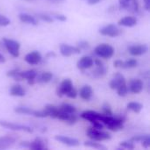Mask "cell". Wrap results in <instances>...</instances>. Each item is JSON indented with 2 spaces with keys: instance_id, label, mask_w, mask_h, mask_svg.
Returning a JSON list of instances; mask_svg holds the SVG:
<instances>
[{
  "instance_id": "cell-11",
  "label": "cell",
  "mask_w": 150,
  "mask_h": 150,
  "mask_svg": "<svg viewBox=\"0 0 150 150\" xmlns=\"http://www.w3.org/2000/svg\"><path fill=\"white\" fill-rule=\"evenodd\" d=\"M54 140L69 147H77L79 146V141L75 139V138H71L69 136H65V135H55L54 136Z\"/></svg>"
},
{
  "instance_id": "cell-15",
  "label": "cell",
  "mask_w": 150,
  "mask_h": 150,
  "mask_svg": "<svg viewBox=\"0 0 150 150\" xmlns=\"http://www.w3.org/2000/svg\"><path fill=\"white\" fill-rule=\"evenodd\" d=\"M94 60V64L96 65V69L92 72V75L94 77H101L105 75L106 73V68L104 65V63L101 62L100 59H93Z\"/></svg>"
},
{
  "instance_id": "cell-47",
  "label": "cell",
  "mask_w": 150,
  "mask_h": 150,
  "mask_svg": "<svg viewBox=\"0 0 150 150\" xmlns=\"http://www.w3.org/2000/svg\"><path fill=\"white\" fill-rule=\"evenodd\" d=\"M47 55V56H52V55H53V56H55V54H54V53H48Z\"/></svg>"
},
{
  "instance_id": "cell-27",
  "label": "cell",
  "mask_w": 150,
  "mask_h": 150,
  "mask_svg": "<svg viewBox=\"0 0 150 150\" xmlns=\"http://www.w3.org/2000/svg\"><path fill=\"white\" fill-rule=\"evenodd\" d=\"M14 112L19 114H25V115H33L34 110L29 108V107H25V106H18L14 108Z\"/></svg>"
},
{
  "instance_id": "cell-32",
  "label": "cell",
  "mask_w": 150,
  "mask_h": 150,
  "mask_svg": "<svg viewBox=\"0 0 150 150\" xmlns=\"http://www.w3.org/2000/svg\"><path fill=\"white\" fill-rule=\"evenodd\" d=\"M117 92H118V95L120 97H126L128 93V87H127V83H123L121 85H120L117 89Z\"/></svg>"
},
{
  "instance_id": "cell-25",
  "label": "cell",
  "mask_w": 150,
  "mask_h": 150,
  "mask_svg": "<svg viewBox=\"0 0 150 150\" xmlns=\"http://www.w3.org/2000/svg\"><path fill=\"white\" fill-rule=\"evenodd\" d=\"M44 109L47 112L48 117H51L53 119H57V115H58V112H59L58 107H56L55 105H47Z\"/></svg>"
},
{
  "instance_id": "cell-23",
  "label": "cell",
  "mask_w": 150,
  "mask_h": 150,
  "mask_svg": "<svg viewBox=\"0 0 150 150\" xmlns=\"http://www.w3.org/2000/svg\"><path fill=\"white\" fill-rule=\"evenodd\" d=\"M18 18L20 19V21H22L24 23L31 24V25H38V21H37L36 18L32 16V15H30V14L22 12V13H19Z\"/></svg>"
},
{
  "instance_id": "cell-10",
  "label": "cell",
  "mask_w": 150,
  "mask_h": 150,
  "mask_svg": "<svg viewBox=\"0 0 150 150\" xmlns=\"http://www.w3.org/2000/svg\"><path fill=\"white\" fill-rule=\"evenodd\" d=\"M128 91L134 94H139L142 91L144 84L142 80L141 79H132L129 82V84L127 85Z\"/></svg>"
},
{
  "instance_id": "cell-42",
  "label": "cell",
  "mask_w": 150,
  "mask_h": 150,
  "mask_svg": "<svg viewBox=\"0 0 150 150\" xmlns=\"http://www.w3.org/2000/svg\"><path fill=\"white\" fill-rule=\"evenodd\" d=\"M122 64H123V62L121 60H117L113 63V65H114L115 68H121L122 67Z\"/></svg>"
},
{
  "instance_id": "cell-46",
  "label": "cell",
  "mask_w": 150,
  "mask_h": 150,
  "mask_svg": "<svg viewBox=\"0 0 150 150\" xmlns=\"http://www.w3.org/2000/svg\"><path fill=\"white\" fill-rule=\"evenodd\" d=\"M49 1H52V2H54V3H60V2H63L64 0H49Z\"/></svg>"
},
{
  "instance_id": "cell-13",
  "label": "cell",
  "mask_w": 150,
  "mask_h": 150,
  "mask_svg": "<svg viewBox=\"0 0 150 150\" xmlns=\"http://www.w3.org/2000/svg\"><path fill=\"white\" fill-rule=\"evenodd\" d=\"M41 60H42V56L40 53L38 51H32L25 56V61L31 65H36L40 63Z\"/></svg>"
},
{
  "instance_id": "cell-19",
  "label": "cell",
  "mask_w": 150,
  "mask_h": 150,
  "mask_svg": "<svg viewBox=\"0 0 150 150\" xmlns=\"http://www.w3.org/2000/svg\"><path fill=\"white\" fill-rule=\"evenodd\" d=\"M123 83H126V79L124 76L120 73H116L112 81L110 82V87L112 90H116L120 85Z\"/></svg>"
},
{
  "instance_id": "cell-34",
  "label": "cell",
  "mask_w": 150,
  "mask_h": 150,
  "mask_svg": "<svg viewBox=\"0 0 150 150\" xmlns=\"http://www.w3.org/2000/svg\"><path fill=\"white\" fill-rule=\"evenodd\" d=\"M33 116H34L36 118H47V117H48V113L45 109L40 110V111H35L34 110Z\"/></svg>"
},
{
  "instance_id": "cell-37",
  "label": "cell",
  "mask_w": 150,
  "mask_h": 150,
  "mask_svg": "<svg viewBox=\"0 0 150 150\" xmlns=\"http://www.w3.org/2000/svg\"><path fill=\"white\" fill-rule=\"evenodd\" d=\"M10 23L11 21L7 17L0 14V26H7L10 25Z\"/></svg>"
},
{
  "instance_id": "cell-1",
  "label": "cell",
  "mask_w": 150,
  "mask_h": 150,
  "mask_svg": "<svg viewBox=\"0 0 150 150\" xmlns=\"http://www.w3.org/2000/svg\"><path fill=\"white\" fill-rule=\"evenodd\" d=\"M95 54L103 59H110L114 54V48L106 43H102L97 46L94 49Z\"/></svg>"
},
{
  "instance_id": "cell-35",
  "label": "cell",
  "mask_w": 150,
  "mask_h": 150,
  "mask_svg": "<svg viewBox=\"0 0 150 150\" xmlns=\"http://www.w3.org/2000/svg\"><path fill=\"white\" fill-rule=\"evenodd\" d=\"M120 147L122 149H134V144L131 141L120 142Z\"/></svg>"
},
{
  "instance_id": "cell-12",
  "label": "cell",
  "mask_w": 150,
  "mask_h": 150,
  "mask_svg": "<svg viewBox=\"0 0 150 150\" xmlns=\"http://www.w3.org/2000/svg\"><path fill=\"white\" fill-rule=\"evenodd\" d=\"M149 51V47L147 45H134L128 47V52L134 56H140L146 54Z\"/></svg>"
},
{
  "instance_id": "cell-41",
  "label": "cell",
  "mask_w": 150,
  "mask_h": 150,
  "mask_svg": "<svg viewBox=\"0 0 150 150\" xmlns=\"http://www.w3.org/2000/svg\"><path fill=\"white\" fill-rule=\"evenodd\" d=\"M53 17L55 19L59 20V21H65V20H67V17L65 15H62V14H54Z\"/></svg>"
},
{
  "instance_id": "cell-48",
  "label": "cell",
  "mask_w": 150,
  "mask_h": 150,
  "mask_svg": "<svg viewBox=\"0 0 150 150\" xmlns=\"http://www.w3.org/2000/svg\"><path fill=\"white\" fill-rule=\"evenodd\" d=\"M25 1H33V0H25Z\"/></svg>"
},
{
  "instance_id": "cell-36",
  "label": "cell",
  "mask_w": 150,
  "mask_h": 150,
  "mask_svg": "<svg viewBox=\"0 0 150 150\" xmlns=\"http://www.w3.org/2000/svg\"><path fill=\"white\" fill-rule=\"evenodd\" d=\"M102 110H103V114L105 115H108V116H111L112 115V109H111V106L107 104V103H105L102 106Z\"/></svg>"
},
{
  "instance_id": "cell-29",
  "label": "cell",
  "mask_w": 150,
  "mask_h": 150,
  "mask_svg": "<svg viewBox=\"0 0 150 150\" xmlns=\"http://www.w3.org/2000/svg\"><path fill=\"white\" fill-rule=\"evenodd\" d=\"M6 76H9V77H12L16 81H22L23 80V78L20 76V71L18 69H11V70L8 71Z\"/></svg>"
},
{
  "instance_id": "cell-28",
  "label": "cell",
  "mask_w": 150,
  "mask_h": 150,
  "mask_svg": "<svg viewBox=\"0 0 150 150\" xmlns=\"http://www.w3.org/2000/svg\"><path fill=\"white\" fill-rule=\"evenodd\" d=\"M84 146L88 147V148H91V149H95L99 150H105L106 149V147L102 145L101 143H98L95 141H90V142H84Z\"/></svg>"
},
{
  "instance_id": "cell-17",
  "label": "cell",
  "mask_w": 150,
  "mask_h": 150,
  "mask_svg": "<svg viewBox=\"0 0 150 150\" xmlns=\"http://www.w3.org/2000/svg\"><path fill=\"white\" fill-rule=\"evenodd\" d=\"M16 142V138L13 136H3L0 137V149H7L11 148Z\"/></svg>"
},
{
  "instance_id": "cell-39",
  "label": "cell",
  "mask_w": 150,
  "mask_h": 150,
  "mask_svg": "<svg viewBox=\"0 0 150 150\" xmlns=\"http://www.w3.org/2000/svg\"><path fill=\"white\" fill-rule=\"evenodd\" d=\"M142 143V147H144L145 149H149L150 147V135L149 134H148V136L141 142Z\"/></svg>"
},
{
  "instance_id": "cell-14",
  "label": "cell",
  "mask_w": 150,
  "mask_h": 150,
  "mask_svg": "<svg viewBox=\"0 0 150 150\" xmlns=\"http://www.w3.org/2000/svg\"><path fill=\"white\" fill-rule=\"evenodd\" d=\"M94 65V60L93 58L90 57V56H83L76 63V67L77 69H81V70H85L88 69H91L92 66Z\"/></svg>"
},
{
  "instance_id": "cell-31",
  "label": "cell",
  "mask_w": 150,
  "mask_h": 150,
  "mask_svg": "<svg viewBox=\"0 0 150 150\" xmlns=\"http://www.w3.org/2000/svg\"><path fill=\"white\" fill-rule=\"evenodd\" d=\"M60 108H61L62 111H64L65 112L69 113V114L76 113V109L75 106H73V105H69V104H66V103L62 104V105L60 106Z\"/></svg>"
},
{
  "instance_id": "cell-44",
  "label": "cell",
  "mask_w": 150,
  "mask_h": 150,
  "mask_svg": "<svg viewBox=\"0 0 150 150\" xmlns=\"http://www.w3.org/2000/svg\"><path fill=\"white\" fill-rule=\"evenodd\" d=\"M101 0H86L87 4H90V5H94V4H97L100 2Z\"/></svg>"
},
{
  "instance_id": "cell-7",
  "label": "cell",
  "mask_w": 150,
  "mask_h": 150,
  "mask_svg": "<svg viewBox=\"0 0 150 150\" xmlns=\"http://www.w3.org/2000/svg\"><path fill=\"white\" fill-rule=\"evenodd\" d=\"M120 7L131 12H137L139 11V4L137 0H119Z\"/></svg>"
},
{
  "instance_id": "cell-38",
  "label": "cell",
  "mask_w": 150,
  "mask_h": 150,
  "mask_svg": "<svg viewBox=\"0 0 150 150\" xmlns=\"http://www.w3.org/2000/svg\"><path fill=\"white\" fill-rule=\"evenodd\" d=\"M66 96H67L68 98H76L77 97V91H76V90L73 87V88L66 94Z\"/></svg>"
},
{
  "instance_id": "cell-18",
  "label": "cell",
  "mask_w": 150,
  "mask_h": 150,
  "mask_svg": "<svg viewBox=\"0 0 150 150\" xmlns=\"http://www.w3.org/2000/svg\"><path fill=\"white\" fill-rule=\"evenodd\" d=\"M20 76L23 78V80L26 79L28 81V84H34L38 73L34 69H29L25 71H20Z\"/></svg>"
},
{
  "instance_id": "cell-4",
  "label": "cell",
  "mask_w": 150,
  "mask_h": 150,
  "mask_svg": "<svg viewBox=\"0 0 150 150\" xmlns=\"http://www.w3.org/2000/svg\"><path fill=\"white\" fill-rule=\"evenodd\" d=\"M0 127L10 129V130H13V131H22V132H26V133H29V134L33 132V128L28 127V126L16 124V123H13V122L2 120H0Z\"/></svg>"
},
{
  "instance_id": "cell-9",
  "label": "cell",
  "mask_w": 150,
  "mask_h": 150,
  "mask_svg": "<svg viewBox=\"0 0 150 150\" xmlns=\"http://www.w3.org/2000/svg\"><path fill=\"white\" fill-rule=\"evenodd\" d=\"M73 87H74V86H73L72 81H71L70 79H69V78L64 79V80L61 83L60 86L57 88V91H56L57 96L60 97V98H62L63 95H66Z\"/></svg>"
},
{
  "instance_id": "cell-16",
  "label": "cell",
  "mask_w": 150,
  "mask_h": 150,
  "mask_svg": "<svg viewBox=\"0 0 150 150\" xmlns=\"http://www.w3.org/2000/svg\"><path fill=\"white\" fill-rule=\"evenodd\" d=\"M81 118H83V120H86L90 122H92L94 120H98L101 122V119L103 117V114L94 112V111H85L81 113Z\"/></svg>"
},
{
  "instance_id": "cell-33",
  "label": "cell",
  "mask_w": 150,
  "mask_h": 150,
  "mask_svg": "<svg viewBox=\"0 0 150 150\" xmlns=\"http://www.w3.org/2000/svg\"><path fill=\"white\" fill-rule=\"evenodd\" d=\"M35 16H36L38 18H40V19H41V20H43V21H45V22L51 23V22L54 21L53 17H51L50 15L45 14V13H36Z\"/></svg>"
},
{
  "instance_id": "cell-5",
  "label": "cell",
  "mask_w": 150,
  "mask_h": 150,
  "mask_svg": "<svg viewBox=\"0 0 150 150\" xmlns=\"http://www.w3.org/2000/svg\"><path fill=\"white\" fill-rule=\"evenodd\" d=\"M121 33H122V30L114 24L106 25L99 29L100 34H102L104 36H109V37H117V36L120 35Z\"/></svg>"
},
{
  "instance_id": "cell-21",
  "label": "cell",
  "mask_w": 150,
  "mask_h": 150,
  "mask_svg": "<svg viewBox=\"0 0 150 150\" xmlns=\"http://www.w3.org/2000/svg\"><path fill=\"white\" fill-rule=\"evenodd\" d=\"M92 94H93V91H92L91 86H90V85L83 86L79 91V95H80L81 98L85 101H90L92 97Z\"/></svg>"
},
{
  "instance_id": "cell-6",
  "label": "cell",
  "mask_w": 150,
  "mask_h": 150,
  "mask_svg": "<svg viewBox=\"0 0 150 150\" xmlns=\"http://www.w3.org/2000/svg\"><path fill=\"white\" fill-rule=\"evenodd\" d=\"M19 146L25 149L34 150H43L47 149L45 142L41 138H36L33 142H22L19 143Z\"/></svg>"
},
{
  "instance_id": "cell-26",
  "label": "cell",
  "mask_w": 150,
  "mask_h": 150,
  "mask_svg": "<svg viewBox=\"0 0 150 150\" xmlns=\"http://www.w3.org/2000/svg\"><path fill=\"white\" fill-rule=\"evenodd\" d=\"M127 107L128 110H130V111H132V112H134L135 113H139L142 110L143 105L142 104L138 103V102H130V103L127 104Z\"/></svg>"
},
{
  "instance_id": "cell-2",
  "label": "cell",
  "mask_w": 150,
  "mask_h": 150,
  "mask_svg": "<svg viewBox=\"0 0 150 150\" xmlns=\"http://www.w3.org/2000/svg\"><path fill=\"white\" fill-rule=\"evenodd\" d=\"M86 134L91 141H95V142L107 141L112 138V136L109 133L104 132L99 129H96L94 127L89 128L86 132Z\"/></svg>"
},
{
  "instance_id": "cell-8",
  "label": "cell",
  "mask_w": 150,
  "mask_h": 150,
  "mask_svg": "<svg viewBox=\"0 0 150 150\" xmlns=\"http://www.w3.org/2000/svg\"><path fill=\"white\" fill-rule=\"evenodd\" d=\"M60 53L64 57L71 56L72 54H78L81 53V49L78 47H73L68 44H62L60 46Z\"/></svg>"
},
{
  "instance_id": "cell-30",
  "label": "cell",
  "mask_w": 150,
  "mask_h": 150,
  "mask_svg": "<svg viewBox=\"0 0 150 150\" xmlns=\"http://www.w3.org/2000/svg\"><path fill=\"white\" fill-rule=\"evenodd\" d=\"M137 65H138L137 60L134 59V58H131V59H128L126 62H123V64H122L121 68L122 69H133V68H135Z\"/></svg>"
},
{
  "instance_id": "cell-45",
  "label": "cell",
  "mask_w": 150,
  "mask_h": 150,
  "mask_svg": "<svg viewBox=\"0 0 150 150\" xmlns=\"http://www.w3.org/2000/svg\"><path fill=\"white\" fill-rule=\"evenodd\" d=\"M5 62L4 57L3 56V54H0V63H3V62Z\"/></svg>"
},
{
  "instance_id": "cell-3",
  "label": "cell",
  "mask_w": 150,
  "mask_h": 150,
  "mask_svg": "<svg viewBox=\"0 0 150 150\" xmlns=\"http://www.w3.org/2000/svg\"><path fill=\"white\" fill-rule=\"evenodd\" d=\"M4 45L7 51L12 55L13 57H18L19 56V48H20V43L17 40L4 38L3 39Z\"/></svg>"
},
{
  "instance_id": "cell-24",
  "label": "cell",
  "mask_w": 150,
  "mask_h": 150,
  "mask_svg": "<svg viewBox=\"0 0 150 150\" xmlns=\"http://www.w3.org/2000/svg\"><path fill=\"white\" fill-rule=\"evenodd\" d=\"M52 78H53V74L49 71H46L41 73L40 76H37L35 80L40 83H49L52 80Z\"/></svg>"
},
{
  "instance_id": "cell-20",
  "label": "cell",
  "mask_w": 150,
  "mask_h": 150,
  "mask_svg": "<svg viewBox=\"0 0 150 150\" xmlns=\"http://www.w3.org/2000/svg\"><path fill=\"white\" fill-rule=\"evenodd\" d=\"M118 24L126 27H133L137 24V18L133 16H126L119 20Z\"/></svg>"
},
{
  "instance_id": "cell-43",
  "label": "cell",
  "mask_w": 150,
  "mask_h": 150,
  "mask_svg": "<svg viewBox=\"0 0 150 150\" xmlns=\"http://www.w3.org/2000/svg\"><path fill=\"white\" fill-rule=\"evenodd\" d=\"M144 1V7L146 9V11H149L150 10V0H143Z\"/></svg>"
},
{
  "instance_id": "cell-22",
  "label": "cell",
  "mask_w": 150,
  "mask_h": 150,
  "mask_svg": "<svg viewBox=\"0 0 150 150\" xmlns=\"http://www.w3.org/2000/svg\"><path fill=\"white\" fill-rule=\"evenodd\" d=\"M10 95L13 97H24L25 91L20 84H14L10 89Z\"/></svg>"
},
{
  "instance_id": "cell-40",
  "label": "cell",
  "mask_w": 150,
  "mask_h": 150,
  "mask_svg": "<svg viewBox=\"0 0 150 150\" xmlns=\"http://www.w3.org/2000/svg\"><path fill=\"white\" fill-rule=\"evenodd\" d=\"M77 47L82 50V49H86L89 47V43L85 40H81L77 43Z\"/></svg>"
}]
</instances>
